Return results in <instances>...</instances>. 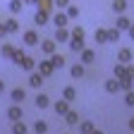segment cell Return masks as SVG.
<instances>
[{
  "instance_id": "43",
  "label": "cell",
  "mask_w": 134,
  "mask_h": 134,
  "mask_svg": "<svg viewBox=\"0 0 134 134\" xmlns=\"http://www.w3.org/2000/svg\"><path fill=\"white\" fill-rule=\"evenodd\" d=\"M129 36H132V38H134V24H132V26H129Z\"/></svg>"
},
{
  "instance_id": "17",
  "label": "cell",
  "mask_w": 134,
  "mask_h": 134,
  "mask_svg": "<svg viewBox=\"0 0 134 134\" xmlns=\"http://www.w3.org/2000/svg\"><path fill=\"white\" fill-rule=\"evenodd\" d=\"M22 70L24 72H36V60H34V58H24V62H22Z\"/></svg>"
},
{
  "instance_id": "10",
  "label": "cell",
  "mask_w": 134,
  "mask_h": 134,
  "mask_svg": "<svg viewBox=\"0 0 134 134\" xmlns=\"http://www.w3.org/2000/svg\"><path fill=\"white\" fill-rule=\"evenodd\" d=\"M53 108H55V113H58V115H62V117L70 113V103H67V100H55Z\"/></svg>"
},
{
  "instance_id": "2",
  "label": "cell",
  "mask_w": 134,
  "mask_h": 134,
  "mask_svg": "<svg viewBox=\"0 0 134 134\" xmlns=\"http://www.w3.org/2000/svg\"><path fill=\"white\" fill-rule=\"evenodd\" d=\"M36 70H38V72H41V74H43V77L48 79L50 74L55 72V67H53V62H50V60H41V62L36 65Z\"/></svg>"
},
{
  "instance_id": "4",
  "label": "cell",
  "mask_w": 134,
  "mask_h": 134,
  "mask_svg": "<svg viewBox=\"0 0 134 134\" xmlns=\"http://www.w3.org/2000/svg\"><path fill=\"white\" fill-rule=\"evenodd\" d=\"M70 38H72V31H67V26H62V29H58L55 31V43H70Z\"/></svg>"
},
{
  "instance_id": "38",
  "label": "cell",
  "mask_w": 134,
  "mask_h": 134,
  "mask_svg": "<svg viewBox=\"0 0 134 134\" xmlns=\"http://www.w3.org/2000/svg\"><path fill=\"white\" fill-rule=\"evenodd\" d=\"M55 5H58L60 10H67V7H70V0H55Z\"/></svg>"
},
{
  "instance_id": "26",
  "label": "cell",
  "mask_w": 134,
  "mask_h": 134,
  "mask_svg": "<svg viewBox=\"0 0 134 134\" xmlns=\"http://www.w3.org/2000/svg\"><path fill=\"white\" fill-rule=\"evenodd\" d=\"M65 122L67 125H79V113L77 110H70V113L65 115Z\"/></svg>"
},
{
  "instance_id": "30",
  "label": "cell",
  "mask_w": 134,
  "mask_h": 134,
  "mask_svg": "<svg viewBox=\"0 0 134 134\" xmlns=\"http://www.w3.org/2000/svg\"><path fill=\"white\" fill-rule=\"evenodd\" d=\"M117 81H120V91H125V93H127V91H132V84H134V81H132L129 77H125V79H117Z\"/></svg>"
},
{
  "instance_id": "14",
  "label": "cell",
  "mask_w": 134,
  "mask_h": 134,
  "mask_svg": "<svg viewBox=\"0 0 134 134\" xmlns=\"http://www.w3.org/2000/svg\"><path fill=\"white\" fill-rule=\"evenodd\" d=\"M117 62L129 65V62H132V50H129V48H122L120 53H117Z\"/></svg>"
},
{
  "instance_id": "34",
  "label": "cell",
  "mask_w": 134,
  "mask_h": 134,
  "mask_svg": "<svg viewBox=\"0 0 134 134\" xmlns=\"http://www.w3.org/2000/svg\"><path fill=\"white\" fill-rule=\"evenodd\" d=\"M22 5H24L22 0H10V5H7V7H10L12 14H17V12H22Z\"/></svg>"
},
{
  "instance_id": "15",
  "label": "cell",
  "mask_w": 134,
  "mask_h": 134,
  "mask_svg": "<svg viewBox=\"0 0 134 134\" xmlns=\"http://www.w3.org/2000/svg\"><path fill=\"white\" fill-rule=\"evenodd\" d=\"M50 62H53V67H55V70H62V67L67 65L65 55H60V53H55V55H50Z\"/></svg>"
},
{
  "instance_id": "21",
  "label": "cell",
  "mask_w": 134,
  "mask_h": 134,
  "mask_svg": "<svg viewBox=\"0 0 134 134\" xmlns=\"http://www.w3.org/2000/svg\"><path fill=\"white\" fill-rule=\"evenodd\" d=\"M14 46H10V43H5L3 48H0V55H3V58H7V60H12V55H14Z\"/></svg>"
},
{
  "instance_id": "44",
  "label": "cell",
  "mask_w": 134,
  "mask_h": 134,
  "mask_svg": "<svg viewBox=\"0 0 134 134\" xmlns=\"http://www.w3.org/2000/svg\"><path fill=\"white\" fill-rule=\"evenodd\" d=\"M22 3H29V5H36V0H22Z\"/></svg>"
},
{
  "instance_id": "19",
  "label": "cell",
  "mask_w": 134,
  "mask_h": 134,
  "mask_svg": "<svg viewBox=\"0 0 134 134\" xmlns=\"http://www.w3.org/2000/svg\"><path fill=\"white\" fill-rule=\"evenodd\" d=\"M5 29H7V34H17L19 31V22H17L14 17L12 19H5Z\"/></svg>"
},
{
  "instance_id": "27",
  "label": "cell",
  "mask_w": 134,
  "mask_h": 134,
  "mask_svg": "<svg viewBox=\"0 0 134 134\" xmlns=\"http://www.w3.org/2000/svg\"><path fill=\"white\" fill-rule=\"evenodd\" d=\"M29 129H26V125L19 120V122H12V134H26Z\"/></svg>"
},
{
  "instance_id": "20",
  "label": "cell",
  "mask_w": 134,
  "mask_h": 134,
  "mask_svg": "<svg viewBox=\"0 0 134 134\" xmlns=\"http://www.w3.org/2000/svg\"><path fill=\"white\" fill-rule=\"evenodd\" d=\"M105 91L108 93H117V91H120V81H117V79H108L105 81Z\"/></svg>"
},
{
  "instance_id": "39",
  "label": "cell",
  "mask_w": 134,
  "mask_h": 134,
  "mask_svg": "<svg viewBox=\"0 0 134 134\" xmlns=\"http://www.w3.org/2000/svg\"><path fill=\"white\" fill-rule=\"evenodd\" d=\"M127 77L134 81V65H127Z\"/></svg>"
},
{
  "instance_id": "35",
  "label": "cell",
  "mask_w": 134,
  "mask_h": 134,
  "mask_svg": "<svg viewBox=\"0 0 134 134\" xmlns=\"http://www.w3.org/2000/svg\"><path fill=\"white\" fill-rule=\"evenodd\" d=\"M65 14L70 17V19H77V17H79V7H77V5H70V7L65 10Z\"/></svg>"
},
{
  "instance_id": "40",
  "label": "cell",
  "mask_w": 134,
  "mask_h": 134,
  "mask_svg": "<svg viewBox=\"0 0 134 134\" xmlns=\"http://www.w3.org/2000/svg\"><path fill=\"white\" fill-rule=\"evenodd\" d=\"M7 36V29H5V22H0V38Z\"/></svg>"
},
{
  "instance_id": "16",
  "label": "cell",
  "mask_w": 134,
  "mask_h": 134,
  "mask_svg": "<svg viewBox=\"0 0 134 134\" xmlns=\"http://www.w3.org/2000/svg\"><path fill=\"white\" fill-rule=\"evenodd\" d=\"M74 98H77V91H74V86H65V89H62V100L72 103Z\"/></svg>"
},
{
  "instance_id": "41",
  "label": "cell",
  "mask_w": 134,
  "mask_h": 134,
  "mask_svg": "<svg viewBox=\"0 0 134 134\" xmlns=\"http://www.w3.org/2000/svg\"><path fill=\"white\" fill-rule=\"evenodd\" d=\"M127 125H129V129L134 132V117H129V122H127Z\"/></svg>"
},
{
  "instance_id": "37",
  "label": "cell",
  "mask_w": 134,
  "mask_h": 134,
  "mask_svg": "<svg viewBox=\"0 0 134 134\" xmlns=\"http://www.w3.org/2000/svg\"><path fill=\"white\" fill-rule=\"evenodd\" d=\"M125 103L127 105H134V91H127L125 93Z\"/></svg>"
},
{
  "instance_id": "22",
  "label": "cell",
  "mask_w": 134,
  "mask_h": 134,
  "mask_svg": "<svg viewBox=\"0 0 134 134\" xmlns=\"http://www.w3.org/2000/svg\"><path fill=\"white\" fill-rule=\"evenodd\" d=\"M93 129H96V127H93V122H91V120H84V122H79V132H81V134H91Z\"/></svg>"
},
{
  "instance_id": "24",
  "label": "cell",
  "mask_w": 134,
  "mask_h": 134,
  "mask_svg": "<svg viewBox=\"0 0 134 134\" xmlns=\"http://www.w3.org/2000/svg\"><path fill=\"white\" fill-rule=\"evenodd\" d=\"M70 48L74 53H81L84 50V38H70Z\"/></svg>"
},
{
  "instance_id": "32",
  "label": "cell",
  "mask_w": 134,
  "mask_h": 134,
  "mask_svg": "<svg viewBox=\"0 0 134 134\" xmlns=\"http://www.w3.org/2000/svg\"><path fill=\"white\" fill-rule=\"evenodd\" d=\"M96 41L98 43H108V29H96Z\"/></svg>"
},
{
  "instance_id": "6",
  "label": "cell",
  "mask_w": 134,
  "mask_h": 134,
  "mask_svg": "<svg viewBox=\"0 0 134 134\" xmlns=\"http://www.w3.org/2000/svg\"><path fill=\"white\" fill-rule=\"evenodd\" d=\"M7 117H10V120H12V122H19V120H22V117H24V115H22V108L12 103V105L7 108Z\"/></svg>"
},
{
  "instance_id": "12",
  "label": "cell",
  "mask_w": 134,
  "mask_h": 134,
  "mask_svg": "<svg viewBox=\"0 0 134 134\" xmlns=\"http://www.w3.org/2000/svg\"><path fill=\"white\" fill-rule=\"evenodd\" d=\"M53 22H55V26H58V29H62V26L70 24V17H67L65 12H58V14L53 17Z\"/></svg>"
},
{
  "instance_id": "9",
  "label": "cell",
  "mask_w": 134,
  "mask_h": 134,
  "mask_svg": "<svg viewBox=\"0 0 134 134\" xmlns=\"http://www.w3.org/2000/svg\"><path fill=\"white\" fill-rule=\"evenodd\" d=\"M48 17H50V12H46V10H38V12H36V17H34V24H36V26H43V24H48Z\"/></svg>"
},
{
  "instance_id": "13",
  "label": "cell",
  "mask_w": 134,
  "mask_h": 134,
  "mask_svg": "<svg viewBox=\"0 0 134 134\" xmlns=\"http://www.w3.org/2000/svg\"><path fill=\"white\" fill-rule=\"evenodd\" d=\"M34 103H36V108H41V110H46V108L50 105V98H48L46 93H38L36 98H34Z\"/></svg>"
},
{
  "instance_id": "23",
  "label": "cell",
  "mask_w": 134,
  "mask_h": 134,
  "mask_svg": "<svg viewBox=\"0 0 134 134\" xmlns=\"http://www.w3.org/2000/svg\"><path fill=\"white\" fill-rule=\"evenodd\" d=\"M125 77H127V65L117 62L115 65V79H125Z\"/></svg>"
},
{
  "instance_id": "7",
  "label": "cell",
  "mask_w": 134,
  "mask_h": 134,
  "mask_svg": "<svg viewBox=\"0 0 134 134\" xmlns=\"http://www.w3.org/2000/svg\"><path fill=\"white\" fill-rule=\"evenodd\" d=\"M24 98H26V93H24V89H12V91H10V100H12V103H14V105H19V103H22V100H24Z\"/></svg>"
},
{
  "instance_id": "11",
  "label": "cell",
  "mask_w": 134,
  "mask_h": 134,
  "mask_svg": "<svg viewBox=\"0 0 134 134\" xmlns=\"http://www.w3.org/2000/svg\"><path fill=\"white\" fill-rule=\"evenodd\" d=\"M93 60H96V53H93L91 48H84L81 50V65H91Z\"/></svg>"
},
{
  "instance_id": "5",
  "label": "cell",
  "mask_w": 134,
  "mask_h": 134,
  "mask_svg": "<svg viewBox=\"0 0 134 134\" xmlns=\"http://www.w3.org/2000/svg\"><path fill=\"white\" fill-rule=\"evenodd\" d=\"M43 79H46V77H43L38 70H36V72H31V74H29V86H34V89H41Z\"/></svg>"
},
{
  "instance_id": "42",
  "label": "cell",
  "mask_w": 134,
  "mask_h": 134,
  "mask_svg": "<svg viewBox=\"0 0 134 134\" xmlns=\"http://www.w3.org/2000/svg\"><path fill=\"white\" fill-rule=\"evenodd\" d=\"M3 91H5V81L0 79V93H3Z\"/></svg>"
},
{
  "instance_id": "3",
  "label": "cell",
  "mask_w": 134,
  "mask_h": 134,
  "mask_svg": "<svg viewBox=\"0 0 134 134\" xmlns=\"http://www.w3.org/2000/svg\"><path fill=\"white\" fill-rule=\"evenodd\" d=\"M41 50H43L46 55H55V53H58V43H55V38L41 41Z\"/></svg>"
},
{
  "instance_id": "28",
  "label": "cell",
  "mask_w": 134,
  "mask_h": 134,
  "mask_svg": "<svg viewBox=\"0 0 134 134\" xmlns=\"http://www.w3.org/2000/svg\"><path fill=\"white\" fill-rule=\"evenodd\" d=\"M113 10H115L117 14H122V12L127 10V0H113Z\"/></svg>"
},
{
  "instance_id": "33",
  "label": "cell",
  "mask_w": 134,
  "mask_h": 134,
  "mask_svg": "<svg viewBox=\"0 0 134 134\" xmlns=\"http://www.w3.org/2000/svg\"><path fill=\"white\" fill-rule=\"evenodd\" d=\"M36 5H38V10H46V12H50V7L55 5V0H36Z\"/></svg>"
},
{
  "instance_id": "36",
  "label": "cell",
  "mask_w": 134,
  "mask_h": 134,
  "mask_svg": "<svg viewBox=\"0 0 134 134\" xmlns=\"http://www.w3.org/2000/svg\"><path fill=\"white\" fill-rule=\"evenodd\" d=\"M84 36H86V31H84L81 26H74L72 29V38H84Z\"/></svg>"
},
{
  "instance_id": "29",
  "label": "cell",
  "mask_w": 134,
  "mask_h": 134,
  "mask_svg": "<svg viewBox=\"0 0 134 134\" xmlns=\"http://www.w3.org/2000/svg\"><path fill=\"white\" fill-rule=\"evenodd\" d=\"M120 41V29H108V43H117Z\"/></svg>"
},
{
  "instance_id": "25",
  "label": "cell",
  "mask_w": 134,
  "mask_h": 134,
  "mask_svg": "<svg viewBox=\"0 0 134 134\" xmlns=\"http://www.w3.org/2000/svg\"><path fill=\"white\" fill-rule=\"evenodd\" d=\"M24 58H26V53H24V50H22V48H17V50H14V55H12V62L22 67V62H24Z\"/></svg>"
},
{
  "instance_id": "18",
  "label": "cell",
  "mask_w": 134,
  "mask_h": 134,
  "mask_svg": "<svg viewBox=\"0 0 134 134\" xmlns=\"http://www.w3.org/2000/svg\"><path fill=\"white\" fill-rule=\"evenodd\" d=\"M70 74H72L74 79H81V77H84V65H81V62L72 65V67H70Z\"/></svg>"
},
{
  "instance_id": "1",
  "label": "cell",
  "mask_w": 134,
  "mask_h": 134,
  "mask_svg": "<svg viewBox=\"0 0 134 134\" xmlns=\"http://www.w3.org/2000/svg\"><path fill=\"white\" fill-rule=\"evenodd\" d=\"M22 41H24L26 46H38V43H41V38H38V31H34V29L24 31V34H22Z\"/></svg>"
},
{
  "instance_id": "8",
  "label": "cell",
  "mask_w": 134,
  "mask_h": 134,
  "mask_svg": "<svg viewBox=\"0 0 134 134\" xmlns=\"http://www.w3.org/2000/svg\"><path fill=\"white\" fill-rule=\"evenodd\" d=\"M129 26H132V19H129V17H125V14H120V17H117L115 29H120V31H129Z\"/></svg>"
},
{
  "instance_id": "45",
  "label": "cell",
  "mask_w": 134,
  "mask_h": 134,
  "mask_svg": "<svg viewBox=\"0 0 134 134\" xmlns=\"http://www.w3.org/2000/svg\"><path fill=\"white\" fill-rule=\"evenodd\" d=\"M91 134H103V132H100V129H93V132H91Z\"/></svg>"
},
{
  "instance_id": "31",
  "label": "cell",
  "mask_w": 134,
  "mask_h": 134,
  "mask_svg": "<svg viewBox=\"0 0 134 134\" xmlns=\"http://www.w3.org/2000/svg\"><path fill=\"white\" fill-rule=\"evenodd\" d=\"M34 132H36V134H46L48 132V125L43 120H36V122H34Z\"/></svg>"
}]
</instances>
